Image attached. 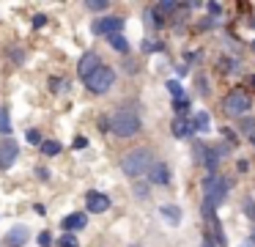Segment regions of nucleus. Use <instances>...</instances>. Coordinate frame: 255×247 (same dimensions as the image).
Returning <instances> with one entry per match:
<instances>
[{
  "instance_id": "1",
  "label": "nucleus",
  "mask_w": 255,
  "mask_h": 247,
  "mask_svg": "<svg viewBox=\"0 0 255 247\" xmlns=\"http://www.w3.org/2000/svg\"><path fill=\"white\" fill-rule=\"evenodd\" d=\"M228 190H231V181L220 173H209L203 179V217L211 220L222 201H225Z\"/></svg>"
},
{
  "instance_id": "2",
  "label": "nucleus",
  "mask_w": 255,
  "mask_h": 247,
  "mask_svg": "<svg viewBox=\"0 0 255 247\" xmlns=\"http://www.w3.org/2000/svg\"><path fill=\"white\" fill-rule=\"evenodd\" d=\"M107 124H110V132L118 137H132L140 132V126H143V121H140V115L134 113L132 107H118L116 113L107 118Z\"/></svg>"
},
{
  "instance_id": "3",
  "label": "nucleus",
  "mask_w": 255,
  "mask_h": 247,
  "mask_svg": "<svg viewBox=\"0 0 255 247\" xmlns=\"http://www.w3.org/2000/svg\"><path fill=\"white\" fill-rule=\"evenodd\" d=\"M151 165H154V154H151V148H132V151L127 154V157L121 159V170L129 176V179H140L143 173H148Z\"/></svg>"
},
{
  "instance_id": "4",
  "label": "nucleus",
  "mask_w": 255,
  "mask_h": 247,
  "mask_svg": "<svg viewBox=\"0 0 255 247\" xmlns=\"http://www.w3.org/2000/svg\"><path fill=\"white\" fill-rule=\"evenodd\" d=\"M222 107H225L228 115L239 118V115H247V113H250V107H253V99H250L247 91H242V88H233V91L225 96Z\"/></svg>"
},
{
  "instance_id": "5",
  "label": "nucleus",
  "mask_w": 255,
  "mask_h": 247,
  "mask_svg": "<svg viewBox=\"0 0 255 247\" xmlns=\"http://www.w3.org/2000/svg\"><path fill=\"white\" fill-rule=\"evenodd\" d=\"M113 82H116V71H113L110 66H99V69L85 80V85H88L91 93H105V91H110Z\"/></svg>"
},
{
  "instance_id": "6",
  "label": "nucleus",
  "mask_w": 255,
  "mask_h": 247,
  "mask_svg": "<svg viewBox=\"0 0 255 247\" xmlns=\"http://www.w3.org/2000/svg\"><path fill=\"white\" fill-rule=\"evenodd\" d=\"M121 27H124V16H102L91 25V30L96 36H116V33H121Z\"/></svg>"
},
{
  "instance_id": "7",
  "label": "nucleus",
  "mask_w": 255,
  "mask_h": 247,
  "mask_svg": "<svg viewBox=\"0 0 255 247\" xmlns=\"http://www.w3.org/2000/svg\"><path fill=\"white\" fill-rule=\"evenodd\" d=\"M85 209H88L91 214H102V212H107V209H110V198H107L105 192L91 190L88 195H85Z\"/></svg>"
},
{
  "instance_id": "8",
  "label": "nucleus",
  "mask_w": 255,
  "mask_h": 247,
  "mask_svg": "<svg viewBox=\"0 0 255 247\" xmlns=\"http://www.w3.org/2000/svg\"><path fill=\"white\" fill-rule=\"evenodd\" d=\"M99 66H102L99 55H96V52H85L83 58H80V63H77V74L83 77V80H88V77L99 69Z\"/></svg>"
},
{
  "instance_id": "9",
  "label": "nucleus",
  "mask_w": 255,
  "mask_h": 247,
  "mask_svg": "<svg viewBox=\"0 0 255 247\" xmlns=\"http://www.w3.org/2000/svg\"><path fill=\"white\" fill-rule=\"evenodd\" d=\"M17 154H19L17 140H3V143H0V168H3V170L11 168L14 159H17Z\"/></svg>"
},
{
  "instance_id": "10",
  "label": "nucleus",
  "mask_w": 255,
  "mask_h": 247,
  "mask_svg": "<svg viewBox=\"0 0 255 247\" xmlns=\"http://www.w3.org/2000/svg\"><path fill=\"white\" fill-rule=\"evenodd\" d=\"M148 181L151 184H167L170 181V168L165 162H154L148 170Z\"/></svg>"
},
{
  "instance_id": "11",
  "label": "nucleus",
  "mask_w": 255,
  "mask_h": 247,
  "mask_svg": "<svg viewBox=\"0 0 255 247\" xmlns=\"http://www.w3.org/2000/svg\"><path fill=\"white\" fill-rule=\"evenodd\" d=\"M85 223H88V217H85L83 212H74V214H69V217H63V231H80V228H85Z\"/></svg>"
},
{
  "instance_id": "12",
  "label": "nucleus",
  "mask_w": 255,
  "mask_h": 247,
  "mask_svg": "<svg viewBox=\"0 0 255 247\" xmlns=\"http://www.w3.org/2000/svg\"><path fill=\"white\" fill-rule=\"evenodd\" d=\"M192 132H195L192 129V121H189L187 115H178V118L173 121V135H176V137H189Z\"/></svg>"
},
{
  "instance_id": "13",
  "label": "nucleus",
  "mask_w": 255,
  "mask_h": 247,
  "mask_svg": "<svg viewBox=\"0 0 255 247\" xmlns=\"http://www.w3.org/2000/svg\"><path fill=\"white\" fill-rule=\"evenodd\" d=\"M25 242H28V228H25V225H14V228L8 231V245L19 247V245H25Z\"/></svg>"
},
{
  "instance_id": "14",
  "label": "nucleus",
  "mask_w": 255,
  "mask_h": 247,
  "mask_svg": "<svg viewBox=\"0 0 255 247\" xmlns=\"http://www.w3.org/2000/svg\"><path fill=\"white\" fill-rule=\"evenodd\" d=\"M159 214H162V217H165L170 225H178V223H181V209L173 206V203H165V206H159Z\"/></svg>"
},
{
  "instance_id": "15",
  "label": "nucleus",
  "mask_w": 255,
  "mask_h": 247,
  "mask_svg": "<svg viewBox=\"0 0 255 247\" xmlns=\"http://www.w3.org/2000/svg\"><path fill=\"white\" fill-rule=\"evenodd\" d=\"M192 129H195V132H211V118H209V113H206V110L195 113V118H192Z\"/></svg>"
},
{
  "instance_id": "16",
  "label": "nucleus",
  "mask_w": 255,
  "mask_h": 247,
  "mask_svg": "<svg viewBox=\"0 0 255 247\" xmlns=\"http://www.w3.org/2000/svg\"><path fill=\"white\" fill-rule=\"evenodd\" d=\"M107 41H110L113 49H118V52H129V41L124 33H116V36H107Z\"/></svg>"
},
{
  "instance_id": "17",
  "label": "nucleus",
  "mask_w": 255,
  "mask_h": 247,
  "mask_svg": "<svg viewBox=\"0 0 255 247\" xmlns=\"http://www.w3.org/2000/svg\"><path fill=\"white\" fill-rule=\"evenodd\" d=\"M11 132V113L8 107H0V135H8Z\"/></svg>"
},
{
  "instance_id": "18",
  "label": "nucleus",
  "mask_w": 255,
  "mask_h": 247,
  "mask_svg": "<svg viewBox=\"0 0 255 247\" xmlns=\"http://www.w3.org/2000/svg\"><path fill=\"white\" fill-rule=\"evenodd\" d=\"M176 8H178V3H170V0H165V3H156V8H154V11L162 16V19H167V16H170Z\"/></svg>"
},
{
  "instance_id": "19",
  "label": "nucleus",
  "mask_w": 255,
  "mask_h": 247,
  "mask_svg": "<svg viewBox=\"0 0 255 247\" xmlns=\"http://www.w3.org/2000/svg\"><path fill=\"white\" fill-rule=\"evenodd\" d=\"M41 154H47V157L61 154V143H58V140H41Z\"/></svg>"
},
{
  "instance_id": "20",
  "label": "nucleus",
  "mask_w": 255,
  "mask_h": 247,
  "mask_svg": "<svg viewBox=\"0 0 255 247\" xmlns=\"http://www.w3.org/2000/svg\"><path fill=\"white\" fill-rule=\"evenodd\" d=\"M211 225H214V245L225 247V234H222V225H220V220H217V214L211 217Z\"/></svg>"
},
{
  "instance_id": "21",
  "label": "nucleus",
  "mask_w": 255,
  "mask_h": 247,
  "mask_svg": "<svg viewBox=\"0 0 255 247\" xmlns=\"http://www.w3.org/2000/svg\"><path fill=\"white\" fill-rule=\"evenodd\" d=\"M167 91L173 93V99H181V96H184V88H181V82H178V80H170V82H167Z\"/></svg>"
},
{
  "instance_id": "22",
  "label": "nucleus",
  "mask_w": 255,
  "mask_h": 247,
  "mask_svg": "<svg viewBox=\"0 0 255 247\" xmlns=\"http://www.w3.org/2000/svg\"><path fill=\"white\" fill-rule=\"evenodd\" d=\"M173 110H176V113L178 115H184V113H187V110H189V99H173Z\"/></svg>"
},
{
  "instance_id": "23",
  "label": "nucleus",
  "mask_w": 255,
  "mask_h": 247,
  "mask_svg": "<svg viewBox=\"0 0 255 247\" xmlns=\"http://www.w3.org/2000/svg\"><path fill=\"white\" fill-rule=\"evenodd\" d=\"M58 245H61V247H80V242H77V236H72V234H63Z\"/></svg>"
},
{
  "instance_id": "24",
  "label": "nucleus",
  "mask_w": 255,
  "mask_h": 247,
  "mask_svg": "<svg viewBox=\"0 0 255 247\" xmlns=\"http://www.w3.org/2000/svg\"><path fill=\"white\" fill-rule=\"evenodd\" d=\"M159 49H162L159 41H151V38H148V41H143V52H159Z\"/></svg>"
},
{
  "instance_id": "25",
  "label": "nucleus",
  "mask_w": 255,
  "mask_h": 247,
  "mask_svg": "<svg viewBox=\"0 0 255 247\" xmlns=\"http://www.w3.org/2000/svg\"><path fill=\"white\" fill-rule=\"evenodd\" d=\"M85 5H88L91 11H105V8H107V3H105V0H88Z\"/></svg>"
},
{
  "instance_id": "26",
  "label": "nucleus",
  "mask_w": 255,
  "mask_h": 247,
  "mask_svg": "<svg viewBox=\"0 0 255 247\" xmlns=\"http://www.w3.org/2000/svg\"><path fill=\"white\" fill-rule=\"evenodd\" d=\"M36 242H39L41 247H50V245H52V236H50V231H41V234H39V239H36Z\"/></svg>"
},
{
  "instance_id": "27",
  "label": "nucleus",
  "mask_w": 255,
  "mask_h": 247,
  "mask_svg": "<svg viewBox=\"0 0 255 247\" xmlns=\"http://www.w3.org/2000/svg\"><path fill=\"white\" fill-rule=\"evenodd\" d=\"M28 143H33V146H41V135L36 129H30L28 132Z\"/></svg>"
},
{
  "instance_id": "28",
  "label": "nucleus",
  "mask_w": 255,
  "mask_h": 247,
  "mask_svg": "<svg viewBox=\"0 0 255 247\" xmlns=\"http://www.w3.org/2000/svg\"><path fill=\"white\" fill-rule=\"evenodd\" d=\"M47 25V14H36L33 16V27H44Z\"/></svg>"
},
{
  "instance_id": "29",
  "label": "nucleus",
  "mask_w": 255,
  "mask_h": 247,
  "mask_svg": "<svg viewBox=\"0 0 255 247\" xmlns=\"http://www.w3.org/2000/svg\"><path fill=\"white\" fill-rule=\"evenodd\" d=\"M206 8H209V14H214V16H220V14H222V5H220V3H209Z\"/></svg>"
},
{
  "instance_id": "30",
  "label": "nucleus",
  "mask_w": 255,
  "mask_h": 247,
  "mask_svg": "<svg viewBox=\"0 0 255 247\" xmlns=\"http://www.w3.org/2000/svg\"><path fill=\"white\" fill-rule=\"evenodd\" d=\"M134 192H137V198H148V184H137Z\"/></svg>"
},
{
  "instance_id": "31",
  "label": "nucleus",
  "mask_w": 255,
  "mask_h": 247,
  "mask_svg": "<svg viewBox=\"0 0 255 247\" xmlns=\"http://www.w3.org/2000/svg\"><path fill=\"white\" fill-rule=\"evenodd\" d=\"M244 212H247V217H253V220H255V203H253V201H247V203H244Z\"/></svg>"
},
{
  "instance_id": "32",
  "label": "nucleus",
  "mask_w": 255,
  "mask_h": 247,
  "mask_svg": "<svg viewBox=\"0 0 255 247\" xmlns=\"http://www.w3.org/2000/svg\"><path fill=\"white\" fill-rule=\"evenodd\" d=\"M36 176H39L41 181H47V179H50V170H47V168H36Z\"/></svg>"
},
{
  "instance_id": "33",
  "label": "nucleus",
  "mask_w": 255,
  "mask_h": 247,
  "mask_svg": "<svg viewBox=\"0 0 255 247\" xmlns=\"http://www.w3.org/2000/svg\"><path fill=\"white\" fill-rule=\"evenodd\" d=\"M63 85H66V80H61V77H55V80H52V91H61Z\"/></svg>"
},
{
  "instance_id": "34",
  "label": "nucleus",
  "mask_w": 255,
  "mask_h": 247,
  "mask_svg": "<svg viewBox=\"0 0 255 247\" xmlns=\"http://www.w3.org/2000/svg\"><path fill=\"white\" fill-rule=\"evenodd\" d=\"M88 146V140H85V137H74V148H85Z\"/></svg>"
},
{
  "instance_id": "35",
  "label": "nucleus",
  "mask_w": 255,
  "mask_h": 247,
  "mask_svg": "<svg viewBox=\"0 0 255 247\" xmlns=\"http://www.w3.org/2000/svg\"><path fill=\"white\" fill-rule=\"evenodd\" d=\"M236 168H239V170H242V173H244V170L250 168V165H247V159H239V165H236Z\"/></svg>"
},
{
  "instance_id": "36",
  "label": "nucleus",
  "mask_w": 255,
  "mask_h": 247,
  "mask_svg": "<svg viewBox=\"0 0 255 247\" xmlns=\"http://www.w3.org/2000/svg\"><path fill=\"white\" fill-rule=\"evenodd\" d=\"M200 247H214V242H211V239H206V242H203V245H200Z\"/></svg>"
},
{
  "instance_id": "37",
  "label": "nucleus",
  "mask_w": 255,
  "mask_h": 247,
  "mask_svg": "<svg viewBox=\"0 0 255 247\" xmlns=\"http://www.w3.org/2000/svg\"><path fill=\"white\" fill-rule=\"evenodd\" d=\"M250 85H253V88H255V74H253V77H250Z\"/></svg>"
},
{
  "instance_id": "38",
  "label": "nucleus",
  "mask_w": 255,
  "mask_h": 247,
  "mask_svg": "<svg viewBox=\"0 0 255 247\" xmlns=\"http://www.w3.org/2000/svg\"><path fill=\"white\" fill-rule=\"evenodd\" d=\"M250 49H255V38H253V41H250Z\"/></svg>"
},
{
  "instance_id": "39",
  "label": "nucleus",
  "mask_w": 255,
  "mask_h": 247,
  "mask_svg": "<svg viewBox=\"0 0 255 247\" xmlns=\"http://www.w3.org/2000/svg\"><path fill=\"white\" fill-rule=\"evenodd\" d=\"M250 140H253V143H255V137H250Z\"/></svg>"
}]
</instances>
